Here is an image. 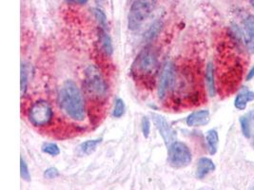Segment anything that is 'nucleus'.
I'll return each instance as SVG.
<instances>
[{
    "instance_id": "nucleus-1",
    "label": "nucleus",
    "mask_w": 254,
    "mask_h": 190,
    "mask_svg": "<svg viewBox=\"0 0 254 190\" xmlns=\"http://www.w3.org/2000/svg\"><path fill=\"white\" fill-rule=\"evenodd\" d=\"M58 104L61 110L75 122H82L86 116L83 95L78 86L71 80L62 85L58 93Z\"/></svg>"
},
{
    "instance_id": "nucleus-2",
    "label": "nucleus",
    "mask_w": 254,
    "mask_h": 190,
    "mask_svg": "<svg viewBox=\"0 0 254 190\" xmlns=\"http://www.w3.org/2000/svg\"><path fill=\"white\" fill-rule=\"evenodd\" d=\"M158 56L154 49L151 48H144L134 60L131 72L138 78H148L152 75L158 69Z\"/></svg>"
},
{
    "instance_id": "nucleus-3",
    "label": "nucleus",
    "mask_w": 254,
    "mask_h": 190,
    "mask_svg": "<svg viewBox=\"0 0 254 190\" xmlns=\"http://www.w3.org/2000/svg\"><path fill=\"white\" fill-rule=\"evenodd\" d=\"M85 88L89 95L94 99H102L107 95L108 85L100 71L90 65L85 71Z\"/></svg>"
},
{
    "instance_id": "nucleus-4",
    "label": "nucleus",
    "mask_w": 254,
    "mask_h": 190,
    "mask_svg": "<svg viewBox=\"0 0 254 190\" xmlns=\"http://www.w3.org/2000/svg\"><path fill=\"white\" fill-rule=\"evenodd\" d=\"M155 0H136L130 7L128 13L127 27L130 31H135L144 23L155 8Z\"/></svg>"
},
{
    "instance_id": "nucleus-5",
    "label": "nucleus",
    "mask_w": 254,
    "mask_h": 190,
    "mask_svg": "<svg viewBox=\"0 0 254 190\" xmlns=\"http://www.w3.org/2000/svg\"><path fill=\"white\" fill-rule=\"evenodd\" d=\"M54 115L53 107L45 100L36 101L28 111L29 121L35 128H44L49 126L54 119Z\"/></svg>"
},
{
    "instance_id": "nucleus-6",
    "label": "nucleus",
    "mask_w": 254,
    "mask_h": 190,
    "mask_svg": "<svg viewBox=\"0 0 254 190\" xmlns=\"http://www.w3.org/2000/svg\"><path fill=\"white\" fill-rule=\"evenodd\" d=\"M168 160L174 168H184L191 163L192 155L186 143L175 141L169 146Z\"/></svg>"
},
{
    "instance_id": "nucleus-7",
    "label": "nucleus",
    "mask_w": 254,
    "mask_h": 190,
    "mask_svg": "<svg viewBox=\"0 0 254 190\" xmlns=\"http://www.w3.org/2000/svg\"><path fill=\"white\" fill-rule=\"evenodd\" d=\"M176 80L175 68L172 63H167L163 68L158 86V95L159 98L163 99L169 91L173 88Z\"/></svg>"
},
{
    "instance_id": "nucleus-8",
    "label": "nucleus",
    "mask_w": 254,
    "mask_h": 190,
    "mask_svg": "<svg viewBox=\"0 0 254 190\" xmlns=\"http://www.w3.org/2000/svg\"><path fill=\"white\" fill-rule=\"evenodd\" d=\"M152 120H153V123H154L157 131H159L164 142L166 143V145L170 146L173 142H175L176 132L170 126V124L167 122V120L161 115L152 114Z\"/></svg>"
},
{
    "instance_id": "nucleus-9",
    "label": "nucleus",
    "mask_w": 254,
    "mask_h": 190,
    "mask_svg": "<svg viewBox=\"0 0 254 190\" xmlns=\"http://www.w3.org/2000/svg\"><path fill=\"white\" fill-rule=\"evenodd\" d=\"M209 122V111L208 109L198 110L190 114L187 118V125L189 127H202Z\"/></svg>"
},
{
    "instance_id": "nucleus-10",
    "label": "nucleus",
    "mask_w": 254,
    "mask_h": 190,
    "mask_svg": "<svg viewBox=\"0 0 254 190\" xmlns=\"http://www.w3.org/2000/svg\"><path fill=\"white\" fill-rule=\"evenodd\" d=\"M244 27H245V43L248 50L251 53H254V15H249L245 22H244Z\"/></svg>"
},
{
    "instance_id": "nucleus-11",
    "label": "nucleus",
    "mask_w": 254,
    "mask_h": 190,
    "mask_svg": "<svg viewBox=\"0 0 254 190\" xmlns=\"http://www.w3.org/2000/svg\"><path fill=\"white\" fill-rule=\"evenodd\" d=\"M240 124L243 135L247 139H253L254 141V110L242 116Z\"/></svg>"
},
{
    "instance_id": "nucleus-12",
    "label": "nucleus",
    "mask_w": 254,
    "mask_h": 190,
    "mask_svg": "<svg viewBox=\"0 0 254 190\" xmlns=\"http://www.w3.org/2000/svg\"><path fill=\"white\" fill-rule=\"evenodd\" d=\"M215 170V165L209 158H200L197 163L196 176L198 179L205 178L209 173Z\"/></svg>"
},
{
    "instance_id": "nucleus-13",
    "label": "nucleus",
    "mask_w": 254,
    "mask_h": 190,
    "mask_svg": "<svg viewBox=\"0 0 254 190\" xmlns=\"http://www.w3.org/2000/svg\"><path fill=\"white\" fill-rule=\"evenodd\" d=\"M254 100V93L249 90H244L236 96L234 100V107L239 110H244L248 106V103Z\"/></svg>"
},
{
    "instance_id": "nucleus-14",
    "label": "nucleus",
    "mask_w": 254,
    "mask_h": 190,
    "mask_svg": "<svg viewBox=\"0 0 254 190\" xmlns=\"http://www.w3.org/2000/svg\"><path fill=\"white\" fill-rule=\"evenodd\" d=\"M206 141L208 145V151L211 155L216 154L218 150V144H219V136L218 132L215 130H210L207 132Z\"/></svg>"
},
{
    "instance_id": "nucleus-15",
    "label": "nucleus",
    "mask_w": 254,
    "mask_h": 190,
    "mask_svg": "<svg viewBox=\"0 0 254 190\" xmlns=\"http://www.w3.org/2000/svg\"><path fill=\"white\" fill-rule=\"evenodd\" d=\"M99 43L101 49L104 51L107 55H112L114 51L112 39L107 33V30L100 29V35H99Z\"/></svg>"
},
{
    "instance_id": "nucleus-16",
    "label": "nucleus",
    "mask_w": 254,
    "mask_h": 190,
    "mask_svg": "<svg viewBox=\"0 0 254 190\" xmlns=\"http://www.w3.org/2000/svg\"><path fill=\"white\" fill-rule=\"evenodd\" d=\"M206 82L208 87V92L209 95L212 97L215 95V80H214V67L212 63H208L206 69Z\"/></svg>"
},
{
    "instance_id": "nucleus-17",
    "label": "nucleus",
    "mask_w": 254,
    "mask_h": 190,
    "mask_svg": "<svg viewBox=\"0 0 254 190\" xmlns=\"http://www.w3.org/2000/svg\"><path fill=\"white\" fill-rule=\"evenodd\" d=\"M102 139H95V140H88L86 142H82L79 145V151L82 154L84 155H91L93 153L97 146L101 143Z\"/></svg>"
},
{
    "instance_id": "nucleus-18",
    "label": "nucleus",
    "mask_w": 254,
    "mask_h": 190,
    "mask_svg": "<svg viewBox=\"0 0 254 190\" xmlns=\"http://www.w3.org/2000/svg\"><path fill=\"white\" fill-rule=\"evenodd\" d=\"M162 27H163V23L161 21H155L154 23L152 24L149 28V30L147 31V33L145 34V37L148 40H152L154 39L156 36L159 35V33L161 32Z\"/></svg>"
},
{
    "instance_id": "nucleus-19",
    "label": "nucleus",
    "mask_w": 254,
    "mask_h": 190,
    "mask_svg": "<svg viewBox=\"0 0 254 190\" xmlns=\"http://www.w3.org/2000/svg\"><path fill=\"white\" fill-rule=\"evenodd\" d=\"M42 151L46 154L56 157L60 154V148L55 142H46L42 145Z\"/></svg>"
},
{
    "instance_id": "nucleus-20",
    "label": "nucleus",
    "mask_w": 254,
    "mask_h": 190,
    "mask_svg": "<svg viewBox=\"0 0 254 190\" xmlns=\"http://www.w3.org/2000/svg\"><path fill=\"white\" fill-rule=\"evenodd\" d=\"M94 16L99 25L101 30H107L108 29V21H107V16L104 12H102L100 9H94Z\"/></svg>"
},
{
    "instance_id": "nucleus-21",
    "label": "nucleus",
    "mask_w": 254,
    "mask_h": 190,
    "mask_svg": "<svg viewBox=\"0 0 254 190\" xmlns=\"http://www.w3.org/2000/svg\"><path fill=\"white\" fill-rule=\"evenodd\" d=\"M125 109H126V107H125L124 101L121 98H117L115 108L113 110V116L115 118H120L125 113Z\"/></svg>"
},
{
    "instance_id": "nucleus-22",
    "label": "nucleus",
    "mask_w": 254,
    "mask_h": 190,
    "mask_svg": "<svg viewBox=\"0 0 254 190\" xmlns=\"http://www.w3.org/2000/svg\"><path fill=\"white\" fill-rule=\"evenodd\" d=\"M28 85V70L27 66L22 63L21 66V95H25Z\"/></svg>"
},
{
    "instance_id": "nucleus-23",
    "label": "nucleus",
    "mask_w": 254,
    "mask_h": 190,
    "mask_svg": "<svg viewBox=\"0 0 254 190\" xmlns=\"http://www.w3.org/2000/svg\"><path fill=\"white\" fill-rule=\"evenodd\" d=\"M20 173H21V177L25 181H30L31 180V175L29 172V168L26 164V162L21 158V164H20Z\"/></svg>"
},
{
    "instance_id": "nucleus-24",
    "label": "nucleus",
    "mask_w": 254,
    "mask_h": 190,
    "mask_svg": "<svg viewBox=\"0 0 254 190\" xmlns=\"http://www.w3.org/2000/svg\"><path fill=\"white\" fill-rule=\"evenodd\" d=\"M142 132L146 138L149 137L150 132V121L148 117H144L142 120Z\"/></svg>"
},
{
    "instance_id": "nucleus-25",
    "label": "nucleus",
    "mask_w": 254,
    "mask_h": 190,
    "mask_svg": "<svg viewBox=\"0 0 254 190\" xmlns=\"http://www.w3.org/2000/svg\"><path fill=\"white\" fill-rule=\"evenodd\" d=\"M44 176L47 179H56L59 176V171L56 167H50L45 170Z\"/></svg>"
},
{
    "instance_id": "nucleus-26",
    "label": "nucleus",
    "mask_w": 254,
    "mask_h": 190,
    "mask_svg": "<svg viewBox=\"0 0 254 190\" xmlns=\"http://www.w3.org/2000/svg\"><path fill=\"white\" fill-rule=\"evenodd\" d=\"M254 77V67L252 68V70L250 71V72L248 73V75H247V81H250V80H252L253 78Z\"/></svg>"
},
{
    "instance_id": "nucleus-27",
    "label": "nucleus",
    "mask_w": 254,
    "mask_h": 190,
    "mask_svg": "<svg viewBox=\"0 0 254 190\" xmlns=\"http://www.w3.org/2000/svg\"><path fill=\"white\" fill-rule=\"evenodd\" d=\"M71 1L74 2V3H76V4H80V5L86 4V3L88 2V0H71Z\"/></svg>"
},
{
    "instance_id": "nucleus-28",
    "label": "nucleus",
    "mask_w": 254,
    "mask_h": 190,
    "mask_svg": "<svg viewBox=\"0 0 254 190\" xmlns=\"http://www.w3.org/2000/svg\"><path fill=\"white\" fill-rule=\"evenodd\" d=\"M251 2H252V5H253V7L254 8V0H252Z\"/></svg>"
}]
</instances>
